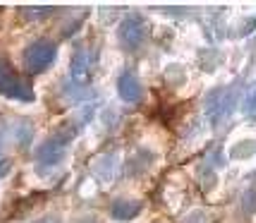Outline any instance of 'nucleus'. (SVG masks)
<instances>
[{
  "label": "nucleus",
  "instance_id": "1",
  "mask_svg": "<svg viewBox=\"0 0 256 223\" xmlns=\"http://www.w3.org/2000/svg\"><path fill=\"white\" fill-rule=\"evenodd\" d=\"M56 56H58L56 41L38 39V41H34V44L24 51V67H26V72L38 75V72H44L46 67H50V63L56 60Z\"/></svg>",
  "mask_w": 256,
  "mask_h": 223
},
{
  "label": "nucleus",
  "instance_id": "2",
  "mask_svg": "<svg viewBox=\"0 0 256 223\" xmlns=\"http://www.w3.org/2000/svg\"><path fill=\"white\" fill-rule=\"evenodd\" d=\"M0 94L5 96H12V99H20V101H32L34 99V89L32 84L22 79L10 65L8 60L0 58Z\"/></svg>",
  "mask_w": 256,
  "mask_h": 223
},
{
  "label": "nucleus",
  "instance_id": "3",
  "mask_svg": "<svg viewBox=\"0 0 256 223\" xmlns=\"http://www.w3.org/2000/svg\"><path fill=\"white\" fill-rule=\"evenodd\" d=\"M144 36H146L144 20L136 17V15L127 17V20L122 22V27H120V41H122V46L124 48H130V51L139 48L142 41H144Z\"/></svg>",
  "mask_w": 256,
  "mask_h": 223
},
{
  "label": "nucleus",
  "instance_id": "4",
  "mask_svg": "<svg viewBox=\"0 0 256 223\" xmlns=\"http://www.w3.org/2000/svg\"><path fill=\"white\" fill-rule=\"evenodd\" d=\"M72 139V132H65V134H56L53 139H48L41 149H38V158L41 161H58V158L62 156V151H65L67 142Z\"/></svg>",
  "mask_w": 256,
  "mask_h": 223
},
{
  "label": "nucleus",
  "instance_id": "5",
  "mask_svg": "<svg viewBox=\"0 0 256 223\" xmlns=\"http://www.w3.org/2000/svg\"><path fill=\"white\" fill-rule=\"evenodd\" d=\"M91 65H94V56L89 53V48H79L74 53V60H72V77L77 82H84L89 77Z\"/></svg>",
  "mask_w": 256,
  "mask_h": 223
},
{
  "label": "nucleus",
  "instance_id": "6",
  "mask_svg": "<svg viewBox=\"0 0 256 223\" xmlns=\"http://www.w3.org/2000/svg\"><path fill=\"white\" fill-rule=\"evenodd\" d=\"M118 91H120V96H122L124 101H130V103L142 99V84H139V79L134 77V75H122L120 82H118Z\"/></svg>",
  "mask_w": 256,
  "mask_h": 223
},
{
  "label": "nucleus",
  "instance_id": "7",
  "mask_svg": "<svg viewBox=\"0 0 256 223\" xmlns=\"http://www.w3.org/2000/svg\"><path fill=\"white\" fill-rule=\"evenodd\" d=\"M230 108H232V101L225 96L223 91L213 94V99L208 101V115L213 120H220V118H228L230 115Z\"/></svg>",
  "mask_w": 256,
  "mask_h": 223
},
{
  "label": "nucleus",
  "instance_id": "8",
  "mask_svg": "<svg viewBox=\"0 0 256 223\" xmlns=\"http://www.w3.org/2000/svg\"><path fill=\"white\" fill-rule=\"evenodd\" d=\"M142 211V204L139 201H132V199H120L112 204V216L115 218H132V216H136V213Z\"/></svg>",
  "mask_w": 256,
  "mask_h": 223
},
{
  "label": "nucleus",
  "instance_id": "9",
  "mask_svg": "<svg viewBox=\"0 0 256 223\" xmlns=\"http://www.w3.org/2000/svg\"><path fill=\"white\" fill-rule=\"evenodd\" d=\"M244 113L249 115V118H256V87L249 94H246L244 99Z\"/></svg>",
  "mask_w": 256,
  "mask_h": 223
},
{
  "label": "nucleus",
  "instance_id": "10",
  "mask_svg": "<svg viewBox=\"0 0 256 223\" xmlns=\"http://www.w3.org/2000/svg\"><path fill=\"white\" fill-rule=\"evenodd\" d=\"M38 223H58L56 218H44V221H38Z\"/></svg>",
  "mask_w": 256,
  "mask_h": 223
}]
</instances>
